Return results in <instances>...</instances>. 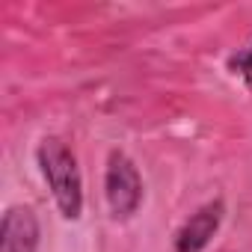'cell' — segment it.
<instances>
[{"label": "cell", "instance_id": "6da1fadb", "mask_svg": "<svg viewBox=\"0 0 252 252\" xmlns=\"http://www.w3.org/2000/svg\"><path fill=\"white\" fill-rule=\"evenodd\" d=\"M36 163L63 220H71V222L80 220L83 217V175L68 143L60 137H45L36 149Z\"/></svg>", "mask_w": 252, "mask_h": 252}, {"label": "cell", "instance_id": "7a4b0ae2", "mask_svg": "<svg viewBox=\"0 0 252 252\" xmlns=\"http://www.w3.org/2000/svg\"><path fill=\"white\" fill-rule=\"evenodd\" d=\"M143 175L137 169V163L113 149L110 158H107V169H104V199H107V208H110V217L116 222H128L137 217V211L143 208Z\"/></svg>", "mask_w": 252, "mask_h": 252}, {"label": "cell", "instance_id": "3957f363", "mask_svg": "<svg viewBox=\"0 0 252 252\" xmlns=\"http://www.w3.org/2000/svg\"><path fill=\"white\" fill-rule=\"evenodd\" d=\"M222 217H225V202L222 199L205 202L202 208H196L181 222V228L172 237V249L175 252H205L211 246V240L217 237V231L222 225Z\"/></svg>", "mask_w": 252, "mask_h": 252}, {"label": "cell", "instance_id": "277c9868", "mask_svg": "<svg viewBox=\"0 0 252 252\" xmlns=\"http://www.w3.org/2000/svg\"><path fill=\"white\" fill-rule=\"evenodd\" d=\"M42 225L30 205H12L0 222V252H39Z\"/></svg>", "mask_w": 252, "mask_h": 252}, {"label": "cell", "instance_id": "5b68a950", "mask_svg": "<svg viewBox=\"0 0 252 252\" xmlns=\"http://www.w3.org/2000/svg\"><path fill=\"white\" fill-rule=\"evenodd\" d=\"M228 71L234 74V77H240L249 89H252V39L246 42V45H240L231 57H228Z\"/></svg>", "mask_w": 252, "mask_h": 252}]
</instances>
